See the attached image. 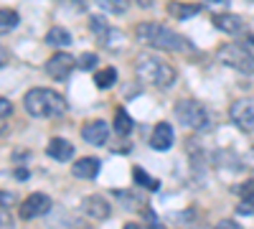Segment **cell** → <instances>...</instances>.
I'll use <instances>...</instances> for the list:
<instances>
[{
    "label": "cell",
    "mask_w": 254,
    "mask_h": 229,
    "mask_svg": "<svg viewBox=\"0 0 254 229\" xmlns=\"http://www.w3.org/2000/svg\"><path fill=\"white\" fill-rule=\"evenodd\" d=\"M132 178H135L137 186H142V189H150V191H158V189H160V183H158L150 173H147V171H142L140 165H135V168H132Z\"/></svg>",
    "instance_id": "19"
},
{
    "label": "cell",
    "mask_w": 254,
    "mask_h": 229,
    "mask_svg": "<svg viewBox=\"0 0 254 229\" xmlns=\"http://www.w3.org/2000/svg\"><path fill=\"white\" fill-rule=\"evenodd\" d=\"M115 81H117V69H115V67H104V69L97 72V76H94V84H97L99 89L115 87Z\"/></svg>",
    "instance_id": "17"
},
{
    "label": "cell",
    "mask_w": 254,
    "mask_h": 229,
    "mask_svg": "<svg viewBox=\"0 0 254 229\" xmlns=\"http://www.w3.org/2000/svg\"><path fill=\"white\" fill-rule=\"evenodd\" d=\"M46 153L54 158V160H71L74 158V145L66 140V138H51L49 145H46Z\"/></svg>",
    "instance_id": "13"
},
{
    "label": "cell",
    "mask_w": 254,
    "mask_h": 229,
    "mask_svg": "<svg viewBox=\"0 0 254 229\" xmlns=\"http://www.w3.org/2000/svg\"><path fill=\"white\" fill-rule=\"evenodd\" d=\"M97 3L107 13H125L127 8H130V0H97Z\"/></svg>",
    "instance_id": "21"
},
{
    "label": "cell",
    "mask_w": 254,
    "mask_h": 229,
    "mask_svg": "<svg viewBox=\"0 0 254 229\" xmlns=\"http://www.w3.org/2000/svg\"><path fill=\"white\" fill-rule=\"evenodd\" d=\"M49 209H51V199L46 194H31V196H26L23 201H20L18 217L28 222V219H36L41 214H46Z\"/></svg>",
    "instance_id": "8"
},
{
    "label": "cell",
    "mask_w": 254,
    "mask_h": 229,
    "mask_svg": "<svg viewBox=\"0 0 254 229\" xmlns=\"http://www.w3.org/2000/svg\"><path fill=\"white\" fill-rule=\"evenodd\" d=\"M81 138L87 143H92V145H104L107 138H110V125L104 120H89L81 128Z\"/></svg>",
    "instance_id": "9"
},
{
    "label": "cell",
    "mask_w": 254,
    "mask_h": 229,
    "mask_svg": "<svg viewBox=\"0 0 254 229\" xmlns=\"http://www.w3.org/2000/svg\"><path fill=\"white\" fill-rule=\"evenodd\" d=\"M201 13V5L198 3H168V15L171 18H178V20H188V18H196Z\"/></svg>",
    "instance_id": "15"
},
{
    "label": "cell",
    "mask_w": 254,
    "mask_h": 229,
    "mask_svg": "<svg viewBox=\"0 0 254 229\" xmlns=\"http://www.w3.org/2000/svg\"><path fill=\"white\" fill-rule=\"evenodd\" d=\"M97 61H99V56H97L94 51H87V54H81V56L76 59V67H79L81 72H89V69L97 67Z\"/></svg>",
    "instance_id": "22"
},
{
    "label": "cell",
    "mask_w": 254,
    "mask_h": 229,
    "mask_svg": "<svg viewBox=\"0 0 254 229\" xmlns=\"http://www.w3.org/2000/svg\"><path fill=\"white\" fill-rule=\"evenodd\" d=\"M122 229H142V227H140V224H135V222H130V224H125Z\"/></svg>",
    "instance_id": "33"
},
{
    "label": "cell",
    "mask_w": 254,
    "mask_h": 229,
    "mask_svg": "<svg viewBox=\"0 0 254 229\" xmlns=\"http://www.w3.org/2000/svg\"><path fill=\"white\" fill-rule=\"evenodd\" d=\"M135 74L140 81L145 84H153V87H160V89H168L176 84L178 79V72L168 64V61L153 56V54H140L137 61H135Z\"/></svg>",
    "instance_id": "2"
},
{
    "label": "cell",
    "mask_w": 254,
    "mask_h": 229,
    "mask_svg": "<svg viewBox=\"0 0 254 229\" xmlns=\"http://www.w3.org/2000/svg\"><path fill=\"white\" fill-rule=\"evenodd\" d=\"M13 115V102L5 99V97H0V120H5Z\"/></svg>",
    "instance_id": "26"
},
{
    "label": "cell",
    "mask_w": 254,
    "mask_h": 229,
    "mask_svg": "<svg viewBox=\"0 0 254 229\" xmlns=\"http://www.w3.org/2000/svg\"><path fill=\"white\" fill-rule=\"evenodd\" d=\"M74 67H76V59H74L71 54H66V51H59V54H54V56L46 61V74H49L51 79L61 81V79H69V76H71Z\"/></svg>",
    "instance_id": "7"
},
{
    "label": "cell",
    "mask_w": 254,
    "mask_h": 229,
    "mask_svg": "<svg viewBox=\"0 0 254 229\" xmlns=\"http://www.w3.org/2000/svg\"><path fill=\"white\" fill-rule=\"evenodd\" d=\"M239 196H242V201L254 204V178H249V181H244V183L239 186Z\"/></svg>",
    "instance_id": "23"
},
{
    "label": "cell",
    "mask_w": 254,
    "mask_h": 229,
    "mask_svg": "<svg viewBox=\"0 0 254 229\" xmlns=\"http://www.w3.org/2000/svg\"><path fill=\"white\" fill-rule=\"evenodd\" d=\"M46 44L49 46H69L71 44V33L66 28H61V26H54L46 33Z\"/></svg>",
    "instance_id": "16"
},
{
    "label": "cell",
    "mask_w": 254,
    "mask_h": 229,
    "mask_svg": "<svg viewBox=\"0 0 254 229\" xmlns=\"http://www.w3.org/2000/svg\"><path fill=\"white\" fill-rule=\"evenodd\" d=\"M237 212H239V214H252V212H254V204H249V201H247V204H239Z\"/></svg>",
    "instance_id": "30"
},
{
    "label": "cell",
    "mask_w": 254,
    "mask_h": 229,
    "mask_svg": "<svg viewBox=\"0 0 254 229\" xmlns=\"http://www.w3.org/2000/svg\"><path fill=\"white\" fill-rule=\"evenodd\" d=\"M71 229H94V227H89V224H74Z\"/></svg>",
    "instance_id": "34"
},
{
    "label": "cell",
    "mask_w": 254,
    "mask_h": 229,
    "mask_svg": "<svg viewBox=\"0 0 254 229\" xmlns=\"http://www.w3.org/2000/svg\"><path fill=\"white\" fill-rule=\"evenodd\" d=\"M249 3H254V0H249Z\"/></svg>",
    "instance_id": "36"
},
{
    "label": "cell",
    "mask_w": 254,
    "mask_h": 229,
    "mask_svg": "<svg viewBox=\"0 0 254 229\" xmlns=\"http://www.w3.org/2000/svg\"><path fill=\"white\" fill-rule=\"evenodd\" d=\"M15 201V196L13 194H8V191H0V206H5V209H8V206Z\"/></svg>",
    "instance_id": "27"
},
{
    "label": "cell",
    "mask_w": 254,
    "mask_h": 229,
    "mask_svg": "<svg viewBox=\"0 0 254 229\" xmlns=\"http://www.w3.org/2000/svg\"><path fill=\"white\" fill-rule=\"evenodd\" d=\"M244 46L252 51V56H254V36H244Z\"/></svg>",
    "instance_id": "31"
},
{
    "label": "cell",
    "mask_w": 254,
    "mask_h": 229,
    "mask_svg": "<svg viewBox=\"0 0 254 229\" xmlns=\"http://www.w3.org/2000/svg\"><path fill=\"white\" fill-rule=\"evenodd\" d=\"M229 117H231V122H234L239 130L252 133V130H254V99H252V97H244V99L231 102Z\"/></svg>",
    "instance_id": "6"
},
{
    "label": "cell",
    "mask_w": 254,
    "mask_h": 229,
    "mask_svg": "<svg viewBox=\"0 0 254 229\" xmlns=\"http://www.w3.org/2000/svg\"><path fill=\"white\" fill-rule=\"evenodd\" d=\"M23 107L28 115L33 117H61L64 112H66V102H64V97L49 87H33L26 92L23 97Z\"/></svg>",
    "instance_id": "3"
},
{
    "label": "cell",
    "mask_w": 254,
    "mask_h": 229,
    "mask_svg": "<svg viewBox=\"0 0 254 229\" xmlns=\"http://www.w3.org/2000/svg\"><path fill=\"white\" fill-rule=\"evenodd\" d=\"M20 15L13 10V8H0V33H8L18 26Z\"/></svg>",
    "instance_id": "20"
},
{
    "label": "cell",
    "mask_w": 254,
    "mask_h": 229,
    "mask_svg": "<svg viewBox=\"0 0 254 229\" xmlns=\"http://www.w3.org/2000/svg\"><path fill=\"white\" fill-rule=\"evenodd\" d=\"M99 160L97 158H81V160H74V165H71V173L76 176V178H81V181H92V178H97V173H99Z\"/></svg>",
    "instance_id": "14"
},
{
    "label": "cell",
    "mask_w": 254,
    "mask_h": 229,
    "mask_svg": "<svg viewBox=\"0 0 254 229\" xmlns=\"http://www.w3.org/2000/svg\"><path fill=\"white\" fill-rule=\"evenodd\" d=\"M219 61L242 74H254V56L244 44H226L219 49Z\"/></svg>",
    "instance_id": "5"
},
{
    "label": "cell",
    "mask_w": 254,
    "mask_h": 229,
    "mask_svg": "<svg viewBox=\"0 0 254 229\" xmlns=\"http://www.w3.org/2000/svg\"><path fill=\"white\" fill-rule=\"evenodd\" d=\"M173 112H176V120L188 130H206L211 125L208 110L201 105L198 99H178Z\"/></svg>",
    "instance_id": "4"
},
{
    "label": "cell",
    "mask_w": 254,
    "mask_h": 229,
    "mask_svg": "<svg viewBox=\"0 0 254 229\" xmlns=\"http://www.w3.org/2000/svg\"><path fill=\"white\" fill-rule=\"evenodd\" d=\"M176 135H173V128L168 122H158L153 128V135H150V148L153 151H168L173 145Z\"/></svg>",
    "instance_id": "10"
},
{
    "label": "cell",
    "mask_w": 254,
    "mask_h": 229,
    "mask_svg": "<svg viewBox=\"0 0 254 229\" xmlns=\"http://www.w3.org/2000/svg\"><path fill=\"white\" fill-rule=\"evenodd\" d=\"M135 38L140 44L150 46V49H160V51H186L190 49L188 41L176 33L173 28H168L163 23H155V20H145V23L135 26Z\"/></svg>",
    "instance_id": "1"
},
{
    "label": "cell",
    "mask_w": 254,
    "mask_h": 229,
    "mask_svg": "<svg viewBox=\"0 0 254 229\" xmlns=\"http://www.w3.org/2000/svg\"><path fill=\"white\" fill-rule=\"evenodd\" d=\"M0 229H15V222L5 206H0Z\"/></svg>",
    "instance_id": "25"
},
{
    "label": "cell",
    "mask_w": 254,
    "mask_h": 229,
    "mask_svg": "<svg viewBox=\"0 0 254 229\" xmlns=\"http://www.w3.org/2000/svg\"><path fill=\"white\" fill-rule=\"evenodd\" d=\"M132 128H135L132 117L127 115L125 110H117V112H115V133H117V135H130Z\"/></svg>",
    "instance_id": "18"
},
{
    "label": "cell",
    "mask_w": 254,
    "mask_h": 229,
    "mask_svg": "<svg viewBox=\"0 0 254 229\" xmlns=\"http://www.w3.org/2000/svg\"><path fill=\"white\" fill-rule=\"evenodd\" d=\"M8 61H10V54H8V49H5V46H0V69H3V67L8 64Z\"/></svg>",
    "instance_id": "29"
},
{
    "label": "cell",
    "mask_w": 254,
    "mask_h": 229,
    "mask_svg": "<svg viewBox=\"0 0 254 229\" xmlns=\"http://www.w3.org/2000/svg\"><path fill=\"white\" fill-rule=\"evenodd\" d=\"M140 214H142V219H145V227H147V229H158V227H160V222H158V214L150 209V206H145V209H142Z\"/></svg>",
    "instance_id": "24"
},
{
    "label": "cell",
    "mask_w": 254,
    "mask_h": 229,
    "mask_svg": "<svg viewBox=\"0 0 254 229\" xmlns=\"http://www.w3.org/2000/svg\"><path fill=\"white\" fill-rule=\"evenodd\" d=\"M214 229H242V227H239L237 222H231V219H224V222H219Z\"/></svg>",
    "instance_id": "28"
},
{
    "label": "cell",
    "mask_w": 254,
    "mask_h": 229,
    "mask_svg": "<svg viewBox=\"0 0 254 229\" xmlns=\"http://www.w3.org/2000/svg\"><path fill=\"white\" fill-rule=\"evenodd\" d=\"M214 26L229 36H237L244 31V18H239L237 13H216L214 15Z\"/></svg>",
    "instance_id": "12"
},
{
    "label": "cell",
    "mask_w": 254,
    "mask_h": 229,
    "mask_svg": "<svg viewBox=\"0 0 254 229\" xmlns=\"http://www.w3.org/2000/svg\"><path fill=\"white\" fill-rule=\"evenodd\" d=\"M15 178H18V181H26V178H28V171H26V168H18V171H15Z\"/></svg>",
    "instance_id": "32"
},
{
    "label": "cell",
    "mask_w": 254,
    "mask_h": 229,
    "mask_svg": "<svg viewBox=\"0 0 254 229\" xmlns=\"http://www.w3.org/2000/svg\"><path fill=\"white\" fill-rule=\"evenodd\" d=\"M81 206H84V212H87L92 219H97V222L107 219L112 214V206H110V201L104 196H87Z\"/></svg>",
    "instance_id": "11"
},
{
    "label": "cell",
    "mask_w": 254,
    "mask_h": 229,
    "mask_svg": "<svg viewBox=\"0 0 254 229\" xmlns=\"http://www.w3.org/2000/svg\"><path fill=\"white\" fill-rule=\"evenodd\" d=\"M206 3H211V5H224L226 0H206Z\"/></svg>",
    "instance_id": "35"
}]
</instances>
